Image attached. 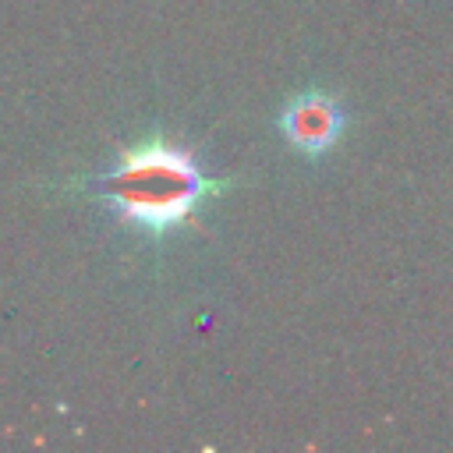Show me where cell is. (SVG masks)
<instances>
[{
	"label": "cell",
	"mask_w": 453,
	"mask_h": 453,
	"mask_svg": "<svg viewBox=\"0 0 453 453\" xmlns=\"http://www.w3.org/2000/svg\"><path fill=\"white\" fill-rule=\"evenodd\" d=\"M340 124H343L340 106L329 96H322V92L297 96L287 106V113H283V134L301 152H322V149H329L333 138H336V131H340Z\"/></svg>",
	"instance_id": "7a4b0ae2"
},
{
	"label": "cell",
	"mask_w": 453,
	"mask_h": 453,
	"mask_svg": "<svg viewBox=\"0 0 453 453\" xmlns=\"http://www.w3.org/2000/svg\"><path fill=\"white\" fill-rule=\"evenodd\" d=\"M219 188L223 180H209L191 152L159 138L124 152V159L99 177V198L113 205L124 223H134L149 234L180 226L195 205Z\"/></svg>",
	"instance_id": "6da1fadb"
}]
</instances>
